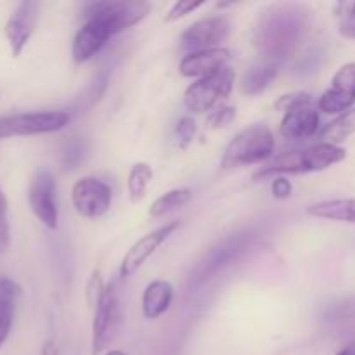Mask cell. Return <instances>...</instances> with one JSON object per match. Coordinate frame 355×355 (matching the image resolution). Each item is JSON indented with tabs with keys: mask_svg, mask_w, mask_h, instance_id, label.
Masks as SVG:
<instances>
[{
	"mask_svg": "<svg viewBox=\"0 0 355 355\" xmlns=\"http://www.w3.org/2000/svg\"><path fill=\"white\" fill-rule=\"evenodd\" d=\"M151 180H153V168L149 163L137 162L132 165L130 172H128V180H127L128 196H130L132 203H139L141 200H144Z\"/></svg>",
	"mask_w": 355,
	"mask_h": 355,
	"instance_id": "23",
	"label": "cell"
},
{
	"mask_svg": "<svg viewBox=\"0 0 355 355\" xmlns=\"http://www.w3.org/2000/svg\"><path fill=\"white\" fill-rule=\"evenodd\" d=\"M106 355H127V354L121 352V350H110V352H106Z\"/></svg>",
	"mask_w": 355,
	"mask_h": 355,
	"instance_id": "34",
	"label": "cell"
},
{
	"mask_svg": "<svg viewBox=\"0 0 355 355\" xmlns=\"http://www.w3.org/2000/svg\"><path fill=\"white\" fill-rule=\"evenodd\" d=\"M196 121L193 120L191 116H184L180 118L179 123L175 127V135H177V141H179L180 148H186L189 142H193L194 135H196Z\"/></svg>",
	"mask_w": 355,
	"mask_h": 355,
	"instance_id": "28",
	"label": "cell"
},
{
	"mask_svg": "<svg viewBox=\"0 0 355 355\" xmlns=\"http://www.w3.org/2000/svg\"><path fill=\"white\" fill-rule=\"evenodd\" d=\"M28 205L35 217L47 229L55 231L59 222L58 184L49 170H38L28 186Z\"/></svg>",
	"mask_w": 355,
	"mask_h": 355,
	"instance_id": "8",
	"label": "cell"
},
{
	"mask_svg": "<svg viewBox=\"0 0 355 355\" xmlns=\"http://www.w3.org/2000/svg\"><path fill=\"white\" fill-rule=\"evenodd\" d=\"M234 118H236V107L222 106L218 107V110H215L214 113L208 116V123H210L214 128H220L231 123Z\"/></svg>",
	"mask_w": 355,
	"mask_h": 355,
	"instance_id": "29",
	"label": "cell"
},
{
	"mask_svg": "<svg viewBox=\"0 0 355 355\" xmlns=\"http://www.w3.org/2000/svg\"><path fill=\"white\" fill-rule=\"evenodd\" d=\"M121 311L116 284H106L103 297L97 302L92 322V355H101L110 349L120 329Z\"/></svg>",
	"mask_w": 355,
	"mask_h": 355,
	"instance_id": "7",
	"label": "cell"
},
{
	"mask_svg": "<svg viewBox=\"0 0 355 355\" xmlns=\"http://www.w3.org/2000/svg\"><path fill=\"white\" fill-rule=\"evenodd\" d=\"M71 203L80 217L99 218L110 211L113 191L106 182L96 177H83L73 184Z\"/></svg>",
	"mask_w": 355,
	"mask_h": 355,
	"instance_id": "9",
	"label": "cell"
},
{
	"mask_svg": "<svg viewBox=\"0 0 355 355\" xmlns=\"http://www.w3.org/2000/svg\"><path fill=\"white\" fill-rule=\"evenodd\" d=\"M309 14L295 3L272 6L260 14L255 28V44L262 59L281 64L290 58L305 37Z\"/></svg>",
	"mask_w": 355,
	"mask_h": 355,
	"instance_id": "1",
	"label": "cell"
},
{
	"mask_svg": "<svg viewBox=\"0 0 355 355\" xmlns=\"http://www.w3.org/2000/svg\"><path fill=\"white\" fill-rule=\"evenodd\" d=\"M355 107V61L340 66L331 85L318 101V110L326 114H343Z\"/></svg>",
	"mask_w": 355,
	"mask_h": 355,
	"instance_id": "10",
	"label": "cell"
},
{
	"mask_svg": "<svg viewBox=\"0 0 355 355\" xmlns=\"http://www.w3.org/2000/svg\"><path fill=\"white\" fill-rule=\"evenodd\" d=\"M10 225H9V201L0 187V255L9 250Z\"/></svg>",
	"mask_w": 355,
	"mask_h": 355,
	"instance_id": "26",
	"label": "cell"
},
{
	"mask_svg": "<svg viewBox=\"0 0 355 355\" xmlns=\"http://www.w3.org/2000/svg\"><path fill=\"white\" fill-rule=\"evenodd\" d=\"M69 123L66 111H38V113H16L0 116V141L23 135L52 134Z\"/></svg>",
	"mask_w": 355,
	"mask_h": 355,
	"instance_id": "6",
	"label": "cell"
},
{
	"mask_svg": "<svg viewBox=\"0 0 355 355\" xmlns=\"http://www.w3.org/2000/svg\"><path fill=\"white\" fill-rule=\"evenodd\" d=\"M250 239H252L250 234H236L232 236V238L225 239V241L222 243L218 248H215L214 252L208 255V259L205 260V263L201 266L200 279H210L208 276H211V274L217 272L218 269L227 266L232 259H236V257L250 245Z\"/></svg>",
	"mask_w": 355,
	"mask_h": 355,
	"instance_id": "16",
	"label": "cell"
},
{
	"mask_svg": "<svg viewBox=\"0 0 355 355\" xmlns=\"http://www.w3.org/2000/svg\"><path fill=\"white\" fill-rule=\"evenodd\" d=\"M229 59H231V52L225 47L191 52V54L184 55V59L180 61L179 71L187 78L200 80L220 71L222 68L227 66Z\"/></svg>",
	"mask_w": 355,
	"mask_h": 355,
	"instance_id": "14",
	"label": "cell"
},
{
	"mask_svg": "<svg viewBox=\"0 0 355 355\" xmlns=\"http://www.w3.org/2000/svg\"><path fill=\"white\" fill-rule=\"evenodd\" d=\"M234 78V69L231 66H225L214 75L196 80L184 92V106L187 107V111L196 114L211 111L231 94Z\"/></svg>",
	"mask_w": 355,
	"mask_h": 355,
	"instance_id": "5",
	"label": "cell"
},
{
	"mask_svg": "<svg viewBox=\"0 0 355 355\" xmlns=\"http://www.w3.org/2000/svg\"><path fill=\"white\" fill-rule=\"evenodd\" d=\"M180 227L179 220L168 222V224L162 225V227L155 229V231L148 232L146 236H142L141 239L134 243V245L128 248V252L125 253V257L121 259L120 263V277L127 279V277L134 276L153 255H155L156 250Z\"/></svg>",
	"mask_w": 355,
	"mask_h": 355,
	"instance_id": "12",
	"label": "cell"
},
{
	"mask_svg": "<svg viewBox=\"0 0 355 355\" xmlns=\"http://www.w3.org/2000/svg\"><path fill=\"white\" fill-rule=\"evenodd\" d=\"M355 134V107H352L347 113L340 114L336 120H333L331 123L326 125L321 132V142L326 144L340 146L342 142H345L347 139L352 137Z\"/></svg>",
	"mask_w": 355,
	"mask_h": 355,
	"instance_id": "21",
	"label": "cell"
},
{
	"mask_svg": "<svg viewBox=\"0 0 355 355\" xmlns=\"http://www.w3.org/2000/svg\"><path fill=\"white\" fill-rule=\"evenodd\" d=\"M347 158V151L342 146L318 142L305 149H295L277 155L269 163L262 166L253 175V179H267V177L279 175H302V173H314L328 170L329 166L342 163Z\"/></svg>",
	"mask_w": 355,
	"mask_h": 355,
	"instance_id": "2",
	"label": "cell"
},
{
	"mask_svg": "<svg viewBox=\"0 0 355 355\" xmlns=\"http://www.w3.org/2000/svg\"><path fill=\"white\" fill-rule=\"evenodd\" d=\"M270 191H272L276 200H288L291 196V193H293V186H291V182L286 177L279 175L270 184Z\"/></svg>",
	"mask_w": 355,
	"mask_h": 355,
	"instance_id": "31",
	"label": "cell"
},
{
	"mask_svg": "<svg viewBox=\"0 0 355 355\" xmlns=\"http://www.w3.org/2000/svg\"><path fill=\"white\" fill-rule=\"evenodd\" d=\"M319 123H321L319 110L305 106L284 114L279 125V134L288 141H302V139L314 137L319 130Z\"/></svg>",
	"mask_w": 355,
	"mask_h": 355,
	"instance_id": "15",
	"label": "cell"
},
{
	"mask_svg": "<svg viewBox=\"0 0 355 355\" xmlns=\"http://www.w3.org/2000/svg\"><path fill=\"white\" fill-rule=\"evenodd\" d=\"M83 17H85V23L76 31L71 45V55L76 64L90 61L94 55L99 54L101 49L111 37L121 31L103 2L90 3Z\"/></svg>",
	"mask_w": 355,
	"mask_h": 355,
	"instance_id": "4",
	"label": "cell"
},
{
	"mask_svg": "<svg viewBox=\"0 0 355 355\" xmlns=\"http://www.w3.org/2000/svg\"><path fill=\"white\" fill-rule=\"evenodd\" d=\"M173 300V286L165 279H156L142 293V314L146 319H158L168 312Z\"/></svg>",
	"mask_w": 355,
	"mask_h": 355,
	"instance_id": "17",
	"label": "cell"
},
{
	"mask_svg": "<svg viewBox=\"0 0 355 355\" xmlns=\"http://www.w3.org/2000/svg\"><path fill=\"white\" fill-rule=\"evenodd\" d=\"M21 297V286L9 277L0 279V347L7 342L12 329L16 305Z\"/></svg>",
	"mask_w": 355,
	"mask_h": 355,
	"instance_id": "19",
	"label": "cell"
},
{
	"mask_svg": "<svg viewBox=\"0 0 355 355\" xmlns=\"http://www.w3.org/2000/svg\"><path fill=\"white\" fill-rule=\"evenodd\" d=\"M276 110L281 111V113H290V111L300 110V107L305 106H312V97L311 94L307 92H291V94H284L281 96L279 99L276 101Z\"/></svg>",
	"mask_w": 355,
	"mask_h": 355,
	"instance_id": "25",
	"label": "cell"
},
{
	"mask_svg": "<svg viewBox=\"0 0 355 355\" xmlns=\"http://www.w3.org/2000/svg\"><path fill=\"white\" fill-rule=\"evenodd\" d=\"M336 355H355V347H345V349L338 350Z\"/></svg>",
	"mask_w": 355,
	"mask_h": 355,
	"instance_id": "33",
	"label": "cell"
},
{
	"mask_svg": "<svg viewBox=\"0 0 355 355\" xmlns=\"http://www.w3.org/2000/svg\"><path fill=\"white\" fill-rule=\"evenodd\" d=\"M279 64L267 59H260L253 66H250L239 82V90L245 96H259L263 90L269 89L270 83L276 80Z\"/></svg>",
	"mask_w": 355,
	"mask_h": 355,
	"instance_id": "18",
	"label": "cell"
},
{
	"mask_svg": "<svg viewBox=\"0 0 355 355\" xmlns=\"http://www.w3.org/2000/svg\"><path fill=\"white\" fill-rule=\"evenodd\" d=\"M104 290H106V284L103 283L101 272L99 270H94L89 286H87V298H89V304L97 305V302H99L101 297H103Z\"/></svg>",
	"mask_w": 355,
	"mask_h": 355,
	"instance_id": "30",
	"label": "cell"
},
{
	"mask_svg": "<svg viewBox=\"0 0 355 355\" xmlns=\"http://www.w3.org/2000/svg\"><path fill=\"white\" fill-rule=\"evenodd\" d=\"M336 14L340 17V35L355 40V2H340Z\"/></svg>",
	"mask_w": 355,
	"mask_h": 355,
	"instance_id": "24",
	"label": "cell"
},
{
	"mask_svg": "<svg viewBox=\"0 0 355 355\" xmlns=\"http://www.w3.org/2000/svg\"><path fill=\"white\" fill-rule=\"evenodd\" d=\"M307 214L312 217L326 218V220H338L355 224V200H328L319 201L307 208Z\"/></svg>",
	"mask_w": 355,
	"mask_h": 355,
	"instance_id": "20",
	"label": "cell"
},
{
	"mask_svg": "<svg viewBox=\"0 0 355 355\" xmlns=\"http://www.w3.org/2000/svg\"><path fill=\"white\" fill-rule=\"evenodd\" d=\"M191 200H193V191H191L189 187H177V189L166 191L165 194L156 198L155 203L149 208V215H151L153 218L165 217L170 211L186 207Z\"/></svg>",
	"mask_w": 355,
	"mask_h": 355,
	"instance_id": "22",
	"label": "cell"
},
{
	"mask_svg": "<svg viewBox=\"0 0 355 355\" xmlns=\"http://www.w3.org/2000/svg\"><path fill=\"white\" fill-rule=\"evenodd\" d=\"M205 3H207L205 0H179V2H175L170 7L168 14L165 16V23H173V21L182 19L187 14H193L194 10L203 7Z\"/></svg>",
	"mask_w": 355,
	"mask_h": 355,
	"instance_id": "27",
	"label": "cell"
},
{
	"mask_svg": "<svg viewBox=\"0 0 355 355\" xmlns=\"http://www.w3.org/2000/svg\"><path fill=\"white\" fill-rule=\"evenodd\" d=\"M38 14H40V3L33 2V0H24V2L17 3V7L7 19L6 37L12 58H19L21 52L30 42L31 35L35 33V28H37Z\"/></svg>",
	"mask_w": 355,
	"mask_h": 355,
	"instance_id": "13",
	"label": "cell"
},
{
	"mask_svg": "<svg viewBox=\"0 0 355 355\" xmlns=\"http://www.w3.org/2000/svg\"><path fill=\"white\" fill-rule=\"evenodd\" d=\"M229 35H231V23L224 16H211L191 24L180 35V42L191 54V52L222 47Z\"/></svg>",
	"mask_w": 355,
	"mask_h": 355,
	"instance_id": "11",
	"label": "cell"
},
{
	"mask_svg": "<svg viewBox=\"0 0 355 355\" xmlns=\"http://www.w3.org/2000/svg\"><path fill=\"white\" fill-rule=\"evenodd\" d=\"M274 146L276 139L266 123L248 125L225 146L220 166L224 170H232L267 162L272 156Z\"/></svg>",
	"mask_w": 355,
	"mask_h": 355,
	"instance_id": "3",
	"label": "cell"
},
{
	"mask_svg": "<svg viewBox=\"0 0 355 355\" xmlns=\"http://www.w3.org/2000/svg\"><path fill=\"white\" fill-rule=\"evenodd\" d=\"M40 355H59V350H58V345H55L54 340H47V342L44 343V347H42V352Z\"/></svg>",
	"mask_w": 355,
	"mask_h": 355,
	"instance_id": "32",
	"label": "cell"
}]
</instances>
